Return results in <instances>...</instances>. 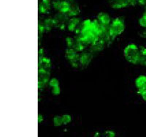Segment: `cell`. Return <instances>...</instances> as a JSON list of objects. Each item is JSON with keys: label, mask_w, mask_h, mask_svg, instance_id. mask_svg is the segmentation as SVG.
<instances>
[{"label": "cell", "mask_w": 146, "mask_h": 137, "mask_svg": "<svg viewBox=\"0 0 146 137\" xmlns=\"http://www.w3.org/2000/svg\"><path fill=\"white\" fill-rule=\"evenodd\" d=\"M105 134L106 135V136H110V137H114L115 136V134L113 131H111V130H108V131H106L105 133Z\"/></svg>", "instance_id": "cell-22"}, {"label": "cell", "mask_w": 146, "mask_h": 137, "mask_svg": "<svg viewBox=\"0 0 146 137\" xmlns=\"http://www.w3.org/2000/svg\"><path fill=\"white\" fill-rule=\"evenodd\" d=\"M53 7L55 10H58L62 13L68 14L70 10V5L66 0H53Z\"/></svg>", "instance_id": "cell-7"}, {"label": "cell", "mask_w": 146, "mask_h": 137, "mask_svg": "<svg viewBox=\"0 0 146 137\" xmlns=\"http://www.w3.org/2000/svg\"><path fill=\"white\" fill-rule=\"evenodd\" d=\"M140 36H141L142 37H143V38H146V29L141 34H140Z\"/></svg>", "instance_id": "cell-24"}, {"label": "cell", "mask_w": 146, "mask_h": 137, "mask_svg": "<svg viewBox=\"0 0 146 137\" xmlns=\"http://www.w3.org/2000/svg\"><path fill=\"white\" fill-rule=\"evenodd\" d=\"M80 23V19L78 18H72L70 20H69L68 23H67V29L70 32H75L76 29H78V27Z\"/></svg>", "instance_id": "cell-14"}, {"label": "cell", "mask_w": 146, "mask_h": 137, "mask_svg": "<svg viewBox=\"0 0 146 137\" xmlns=\"http://www.w3.org/2000/svg\"><path fill=\"white\" fill-rule=\"evenodd\" d=\"M125 59L129 62L134 65H139V48L135 44H129L123 50Z\"/></svg>", "instance_id": "cell-1"}, {"label": "cell", "mask_w": 146, "mask_h": 137, "mask_svg": "<svg viewBox=\"0 0 146 137\" xmlns=\"http://www.w3.org/2000/svg\"><path fill=\"white\" fill-rule=\"evenodd\" d=\"M135 85L138 90L137 93L146 102V76L141 75L138 76L135 80Z\"/></svg>", "instance_id": "cell-3"}, {"label": "cell", "mask_w": 146, "mask_h": 137, "mask_svg": "<svg viewBox=\"0 0 146 137\" xmlns=\"http://www.w3.org/2000/svg\"><path fill=\"white\" fill-rule=\"evenodd\" d=\"M96 20L98 21V22L100 23V25L102 27L103 29H105L106 30L109 29L110 25V18L108 13H104V12H101L97 15Z\"/></svg>", "instance_id": "cell-8"}, {"label": "cell", "mask_w": 146, "mask_h": 137, "mask_svg": "<svg viewBox=\"0 0 146 137\" xmlns=\"http://www.w3.org/2000/svg\"><path fill=\"white\" fill-rule=\"evenodd\" d=\"M112 8L121 9L128 6H135L137 4V0H109Z\"/></svg>", "instance_id": "cell-4"}, {"label": "cell", "mask_w": 146, "mask_h": 137, "mask_svg": "<svg viewBox=\"0 0 146 137\" xmlns=\"http://www.w3.org/2000/svg\"><path fill=\"white\" fill-rule=\"evenodd\" d=\"M43 120V118H42V116L41 114H38V122L40 123L41 122H42Z\"/></svg>", "instance_id": "cell-25"}, {"label": "cell", "mask_w": 146, "mask_h": 137, "mask_svg": "<svg viewBox=\"0 0 146 137\" xmlns=\"http://www.w3.org/2000/svg\"><path fill=\"white\" fill-rule=\"evenodd\" d=\"M145 14H146V7H145Z\"/></svg>", "instance_id": "cell-26"}, {"label": "cell", "mask_w": 146, "mask_h": 137, "mask_svg": "<svg viewBox=\"0 0 146 137\" xmlns=\"http://www.w3.org/2000/svg\"><path fill=\"white\" fill-rule=\"evenodd\" d=\"M137 4L141 6H146V0H137Z\"/></svg>", "instance_id": "cell-23"}, {"label": "cell", "mask_w": 146, "mask_h": 137, "mask_svg": "<svg viewBox=\"0 0 146 137\" xmlns=\"http://www.w3.org/2000/svg\"><path fill=\"white\" fill-rule=\"evenodd\" d=\"M139 24L142 27L146 29V14H143V16L139 19Z\"/></svg>", "instance_id": "cell-18"}, {"label": "cell", "mask_w": 146, "mask_h": 137, "mask_svg": "<svg viewBox=\"0 0 146 137\" xmlns=\"http://www.w3.org/2000/svg\"><path fill=\"white\" fill-rule=\"evenodd\" d=\"M62 120H63V122L64 125L70 123L72 120L71 116L69 115V114H64V115L62 116Z\"/></svg>", "instance_id": "cell-19"}, {"label": "cell", "mask_w": 146, "mask_h": 137, "mask_svg": "<svg viewBox=\"0 0 146 137\" xmlns=\"http://www.w3.org/2000/svg\"><path fill=\"white\" fill-rule=\"evenodd\" d=\"M139 48V65L146 66V48L144 46H140Z\"/></svg>", "instance_id": "cell-15"}, {"label": "cell", "mask_w": 146, "mask_h": 137, "mask_svg": "<svg viewBox=\"0 0 146 137\" xmlns=\"http://www.w3.org/2000/svg\"><path fill=\"white\" fill-rule=\"evenodd\" d=\"M49 85L51 87H56V86H59V82H58V80L57 79L53 78V79H51L49 81Z\"/></svg>", "instance_id": "cell-20"}, {"label": "cell", "mask_w": 146, "mask_h": 137, "mask_svg": "<svg viewBox=\"0 0 146 137\" xmlns=\"http://www.w3.org/2000/svg\"><path fill=\"white\" fill-rule=\"evenodd\" d=\"M66 1L70 5V10L68 13L69 16H76L80 13V8L75 0H66Z\"/></svg>", "instance_id": "cell-11"}, {"label": "cell", "mask_w": 146, "mask_h": 137, "mask_svg": "<svg viewBox=\"0 0 146 137\" xmlns=\"http://www.w3.org/2000/svg\"><path fill=\"white\" fill-rule=\"evenodd\" d=\"M125 29L123 20L121 18H116L110 23L109 27V35L112 40H114L117 36L121 35Z\"/></svg>", "instance_id": "cell-2"}, {"label": "cell", "mask_w": 146, "mask_h": 137, "mask_svg": "<svg viewBox=\"0 0 146 137\" xmlns=\"http://www.w3.org/2000/svg\"><path fill=\"white\" fill-rule=\"evenodd\" d=\"M63 120H62V117H59V116H56L53 118V125L56 127H58L63 125Z\"/></svg>", "instance_id": "cell-17"}, {"label": "cell", "mask_w": 146, "mask_h": 137, "mask_svg": "<svg viewBox=\"0 0 146 137\" xmlns=\"http://www.w3.org/2000/svg\"><path fill=\"white\" fill-rule=\"evenodd\" d=\"M106 40L102 36H99L96 40L91 44V51H100L104 49L105 44L106 43Z\"/></svg>", "instance_id": "cell-10"}, {"label": "cell", "mask_w": 146, "mask_h": 137, "mask_svg": "<svg viewBox=\"0 0 146 137\" xmlns=\"http://www.w3.org/2000/svg\"><path fill=\"white\" fill-rule=\"evenodd\" d=\"M92 54L88 52H85L80 55V58H79V63L80 65H82L83 67H86L89 65L91 62V59H92Z\"/></svg>", "instance_id": "cell-13"}, {"label": "cell", "mask_w": 146, "mask_h": 137, "mask_svg": "<svg viewBox=\"0 0 146 137\" xmlns=\"http://www.w3.org/2000/svg\"><path fill=\"white\" fill-rule=\"evenodd\" d=\"M50 10V0H40L38 6V10L40 13L46 14Z\"/></svg>", "instance_id": "cell-12"}, {"label": "cell", "mask_w": 146, "mask_h": 137, "mask_svg": "<svg viewBox=\"0 0 146 137\" xmlns=\"http://www.w3.org/2000/svg\"><path fill=\"white\" fill-rule=\"evenodd\" d=\"M42 23H43L44 27H45V31H50L52 29V27H53V26H55L53 19H45Z\"/></svg>", "instance_id": "cell-16"}, {"label": "cell", "mask_w": 146, "mask_h": 137, "mask_svg": "<svg viewBox=\"0 0 146 137\" xmlns=\"http://www.w3.org/2000/svg\"><path fill=\"white\" fill-rule=\"evenodd\" d=\"M50 69H51V62H50V59H48L45 57L39 58V70H45V71H47V72L50 73Z\"/></svg>", "instance_id": "cell-9"}, {"label": "cell", "mask_w": 146, "mask_h": 137, "mask_svg": "<svg viewBox=\"0 0 146 137\" xmlns=\"http://www.w3.org/2000/svg\"><path fill=\"white\" fill-rule=\"evenodd\" d=\"M68 14L66 13H59L55 15L53 21H54V25L58 28H60L61 29H64L66 26H67L68 23Z\"/></svg>", "instance_id": "cell-6"}, {"label": "cell", "mask_w": 146, "mask_h": 137, "mask_svg": "<svg viewBox=\"0 0 146 137\" xmlns=\"http://www.w3.org/2000/svg\"><path fill=\"white\" fill-rule=\"evenodd\" d=\"M61 92L59 86H56V87H52V93L55 95H58Z\"/></svg>", "instance_id": "cell-21"}, {"label": "cell", "mask_w": 146, "mask_h": 137, "mask_svg": "<svg viewBox=\"0 0 146 137\" xmlns=\"http://www.w3.org/2000/svg\"><path fill=\"white\" fill-rule=\"evenodd\" d=\"M66 58L69 60V62L72 64L73 67H77L79 65V58L80 55L78 53L75 49H72V48H68L66 51Z\"/></svg>", "instance_id": "cell-5"}]
</instances>
